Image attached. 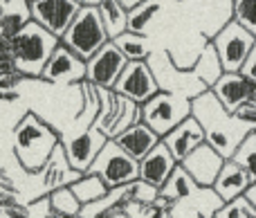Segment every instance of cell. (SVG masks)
<instances>
[{
	"label": "cell",
	"mask_w": 256,
	"mask_h": 218,
	"mask_svg": "<svg viewBox=\"0 0 256 218\" xmlns=\"http://www.w3.org/2000/svg\"><path fill=\"white\" fill-rule=\"evenodd\" d=\"M108 40L110 38H108L106 27H104L99 7H88V4H81L72 25L61 36V43L84 61H88L92 54H97Z\"/></svg>",
	"instance_id": "277c9868"
},
{
	"label": "cell",
	"mask_w": 256,
	"mask_h": 218,
	"mask_svg": "<svg viewBox=\"0 0 256 218\" xmlns=\"http://www.w3.org/2000/svg\"><path fill=\"white\" fill-rule=\"evenodd\" d=\"M88 68H86V81H90L92 86L97 88H106V90H112L117 84V79L122 76L124 72L128 58L120 52L112 40H108L97 54L88 58Z\"/></svg>",
	"instance_id": "8fae6325"
},
{
	"label": "cell",
	"mask_w": 256,
	"mask_h": 218,
	"mask_svg": "<svg viewBox=\"0 0 256 218\" xmlns=\"http://www.w3.org/2000/svg\"><path fill=\"white\" fill-rule=\"evenodd\" d=\"M32 22L30 0H2L0 2V36L12 38Z\"/></svg>",
	"instance_id": "44dd1931"
},
{
	"label": "cell",
	"mask_w": 256,
	"mask_h": 218,
	"mask_svg": "<svg viewBox=\"0 0 256 218\" xmlns=\"http://www.w3.org/2000/svg\"><path fill=\"white\" fill-rule=\"evenodd\" d=\"M191 102L194 99L184 97V94L160 90L146 104H142V122L150 130H155L160 138H164L176 126H180L186 117H191Z\"/></svg>",
	"instance_id": "5b68a950"
},
{
	"label": "cell",
	"mask_w": 256,
	"mask_h": 218,
	"mask_svg": "<svg viewBox=\"0 0 256 218\" xmlns=\"http://www.w3.org/2000/svg\"><path fill=\"white\" fill-rule=\"evenodd\" d=\"M230 2H234V0H230Z\"/></svg>",
	"instance_id": "60d3db41"
},
{
	"label": "cell",
	"mask_w": 256,
	"mask_h": 218,
	"mask_svg": "<svg viewBox=\"0 0 256 218\" xmlns=\"http://www.w3.org/2000/svg\"><path fill=\"white\" fill-rule=\"evenodd\" d=\"M0 218H30V214H16V216H0Z\"/></svg>",
	"instance_id": "ab89813d"
},
{
	"label": "cell",
	"mask_w": 256,
	"mask_h": 218,
	"mask_svg": "<svg viewBox=\"0 0 256 218\" xmlns=\"http://www.w3.org/2000/svg\"><path fill=\"white\" fill-rule=\"evenodd\" d=\"M222 164H225V158H222L214 146H209L207 142L200 144L196 151H191L189 156L180 162V166L194 178V182L198 184V187H204V189L214 187Z\"/></svg>",
	"instance_id": "5bb4252c"
},
{
	"label": "cell",
	"mask_w": 256,
	"mask_h": 218,
	"mask_svg": "<svg viewBox=\"0 0 256 218\" xmlns=\"http://www.w3.org/2000/svg\"><path fill=\"white\" fill-rule=\"evenodd\" d=\"M70 189L74 192V196L79 198L81 205H90V202L99 200V198H104L108 192H110V189H108V184L104 182L102 176L92 174V171L81 174L79 178L70 184Z\"/></svg>",
	"instance_id": "cb8c5ba5"
},
{
	"label": "cell",
	"mask_w": 256,
	"mask_h": 218,
	"mask_svg": "<svg viewBox=\"0 0 256 218\" xmlns=\"http://www.w3.org/2000/svg\"><path fill=\"white\" fill-rule=\"evenodd\" d=\"M115 142L124 148L128 156L135 158V160L140 162L142 158L148 156V153L162 142V138H160L155 130H150L144 122H137V124H132L130 128H126L124 133L117 135Z\"/></svg>",
	"instance_id": "d6986e66"
},
{
	"label": "cell",
	"mask_w": 256,
	"mask_h": 218,
	"mask_svg": "<svg viewBox=\"0 0 256 218\" xmlns=\"http://www.w3.org/2000/svg\"><path fill=\"white\" fill-rule=\"evenodd\" d=\"M240 74H245V76H248V79L256 86V45H254L252 52H250L248 61H245L243 68H240Z\"/></svg>",
	"instance_id": "8d00e7d4"
},
{
	"label": "cell",
	"mask_w": 256,
	"mask_h": 218,
	"mask_svg": "<svg viewBox=\"0 0 256 218\" xmlns=\"http://www.w3.org/2000/svg\"><path fill=\"white\" fill-rule=\"evenodd\" d=\"M209 40L216 48L225 72H240L243 63L248 61L250 52L256 45V36L250 34L245 27H240L234 18L227 20Z\"/></svg>",
	"instance_id": "ba28073f"
},
{
	"label": "cell",
	"mask_w": 256,
	"mask_h": 218,
	"mask_svg": "<svg viewBox=\"0 0 256 218\" xmlns=\"http://www.w3.org/2000/svg\"><path fill=\"white\" fill-rule=\"evenodd\" d=\"M99 14H102L104 27H106L110 40L117 38L120 34H124V32H128V12L117 0H104L99 4Z\"/></svg>",
	"instance_id": "4316f807"
},
{
	"label": "cell",
	"mask_w": 256,
	"mask_h": 218,
	"mask_svg": "<svg viewBox=\"0 0 256 218\" xmlns=\"http://www.w3.org/2000/svg\"><path fill=\"white\" fill-rule=\"evenodd\" d=\"M216 99L230 112H236L240 106L256 99V86L240 72H222V76L212 88Z\"/></svg>",
	"instance_id": "9a60e30c"
},
{
	"label": "cell",
	"mask_w": 256,
	"mask_h": 218,
	"mask_svg": "<svg viewBox=\"0 0 256 218\" xmlns=\"http://www.w3.org/2000/svg\"><path fill=\"white\" fill-rule=\"evenodd\" d=\"M232 160L238 162V164L250 174L252 182H256V133L254 130L243 140V144L238 146V151L234 153Z\"/></svg>",
	"instance_id": "f546056e"
},
{
	"label": "cell",
	"mask_w": 256,
	"mask_h": 218,
	"mask_svg": "<svg viewBox=\"0 0 256 218\" xmlns=\"http://www.w3.org/2000/svg\"><path fill=\"white\" fill-rule=\"evenodd\" d=\"M48 200H50V210H52V216L56 218H79L81 214V202L79 198L74 196V192L68 187H58L54 192L48 194Z\"/></svg>",
	"instance_id": "484cf974"
},
{
	"label": "cell",
	"mask_w": 256,
	"mask_h": 218,
	"mask_svg": "<svg viewBox=\"0 0 256 218\" xmlns=\"http://www.w3.org/2000/svg\"><path fill=\"white\" fill-rule=\"evenodd\" d=\"M191 70H194V74L198 76L209 90H212L214 86H216V81L222 76L225 70H222V63H220V58H218V52L212 45V40H207V43L202 45L200 54L196 56L194 66H191Z\"/></svg>",
	"instance_id": "7402d4cb"
},
{
	"label": "cell",
	"mask_w": 256,
	"mask_h": 218,
	"mask_svg": "<svg viewBox=\"0 0 256 218\" xmlns=\"http://www.w3.org/2000/svg\"><path fill=\"white\" fill-rule=\"evenodd\" d=\"M112 43L120 48V52L124 54L128 61H146L153 54L150 50V40L146 34H135V32H124L117 38H112Z\"/></svg>",
	"instance_id": "d4e9b609"
},
{
	"label": "cell",
	"mask_w": 256,
	"mask_h": 218,
	"mask_svg": "<svg viewBox=\"0 0 256 218\" xmlns=\"http://www.w3.org/2000/svg\"><path fill=\"white\" fill-rule=\"evenodd\" d=\"M117 2L122 4V7L126 9V12H132L135 7H140L142 2H146V0H117Z\"/></svg>",
	"instance_id": "74e56055"
},
{
	"label": "cell",
	"mask_w": 256,
	"mask_h": 218,
	"mask_svg": "<svg viewBox=\"0 0 256 218\" xmlns=\"http://www.w3.org/2000/svg\"><path fill=\"white\" fill-rule=\"evenodd\" d=\"M164 2H166V0H146V2H142L140 7H135L132 12H128V32L146 34L148 25L160 14V9L164 7Z\"/></svg>",
	"instance_id": "83f0119b"
},
{
	"label": "cell",
	"mask_w": 256,
	"mask_h": 218,
	"mask_svg": "<svg viewBox=\"0 0 256 218\" xmlns=\"http://www.w3.org/2000/svg\"><path fill=\"white\" fill-rule=\"evenodd\" d=\"M61 40L50 34L38 22H27L16 36L9 38V52H12L14 70L20 72L25 79H40L45 63L50 61L52 52Z\"/></svg>",
	"instance_id": "3957f363"
},
{
	"label": "cell",
	"mask_w": 256,
	"mask_h": 218,
	"mask_svg": "<svg viewBox=\"0 0 256 218\" xmlns=\"http://www.w3.org/2000/svg\"><path fill=\"white\" fill-rule=\"evenodd\" d=\"M58 144L61 135L34 112H25L14 126V156L27 174H40Z\"/></svg>",
	"instance_id": "7a4b0ae2"
},
{
	"label": "cell",
	"mask_w": 256,
	"mask_h": 218,
	"mask_svg": "<svg viewBox=\"0 0 256 218\" xmlns=\"http://www.w3.org/2000/svg\"><path fill=\"white\" fill-rule=\"evenodd\" d=\"M200 189H202V187H198V184L194 182V178H191V176L186 174L180 164H178L176 171L171 174V178H168L166 182H164V187L160 189V196H164L166 200H171L173 205H176V202L196 196Z\"/></svg>",
	"instance_id": "603a6c76"
},
{
	"label": "cell",
	"mask_w": 256,
	"mask_h": 218,
	"mask_svg": "<svg viewBox=\"0 0 256 218\" xmlns=\"http://www.w3.org/2000/svg\"><path fill=\"white\" fill-rule=\"evenodd\" d=\"M162 142L166 144L171 156L176 158V162L180 164L191 151H196L200 144H204V130H202V126L198 124V120L191 115V117H186L180 126H176L168 135H164Z\"/></svg>",
	"instance_id": "2e32d148"
},
{
	"label": "cell",
	"mask_w": 256,
	"mask_h": 218,
	"mask_svg": "<svg viewBox=\"0 0 256 218\" xmlns=\"http://www.w3.org/2000/svg\"><path fill=\"white\" fill-rule=\"evenodd\" d=\"M88 171L102 176L108 189H120L140 180V162L130 158L115 140H108ZM86 171V174H88Z\"/></svg>",
	"instance_id": "52a82bcc"
},
{
	"label": "cell",
	"mask_w": 256,
	"mask_h": 218,
	"mask_svg": "<svg viewBox=\"0 0 256 218\" xmlns=\"http://www.w3.org/2000/svg\"><path fill=\"white\" fill-rule=\"evenodd\" d=\"M54 218H56V216H54Z\"/></svg>",
	"instance_id": "7bdbcfd3"
},
{
	"label": "cell",
	"mask_w": 256,
	"mask_h": 218,
	"mask_svg": "<svg viewBox=\"0 0 256 218\" xmlns=\"http://www.w3.org/2000/svg\"><path fill=\"white\" fill-rule=\"evenodd\" d=\"M234 115L238 117L243 124H248L250 128L256 133V99H254V102H250V104H245V106H240Z\"/></svg>",
	"instance_id": "836d02e7"
},
{
	"label": "cell",
	"mask_w": 256,
	"mask_h": 218,
	"mask_svg": "<svg viewBox=\"0 0 256 218\" xmlns=\"http://www.w3.org/2000/svg\"><path fill=\"white\" fill-rule=\"evenodd\" d=\"M112 90H115L117 94H122V97L130 99V102L142 106V104H146L153 94L160 92V86H158V79H155L153 70H150L148 61H128Z\"/></svg>",
	"instance_id": "9c48e42d"
},
{
	"label": "cell",
	"mask_w": 256,
	"mask_h": 218,
	"mask_svg": "<svg viewBox=\"0 0 256 218\" xmlns=\"http://www.w3.org/2000/svg\"><path fill=\"white\" fill-rule=\"evenodd\" d=\"M178 162L171 156V151L166 148V144L160 142L148 156H144L140 160V180L153 184L155 189H162L164 182L171 178V174L176 171Z\"/></svg>",
	"instance_id": "e0dca14e"
},
{
	"label": "cell",
	"mask_w": 256,
	"mask_h": 218,
	"mask_svg": "<svg viewBox=\"0 0 256 218\" xmlns=\"http://www.w3.org/2000/svg\"><path fill=\"white\" fill-rule=\"evenodd\" d=\"M232 18L240 27L256 36V0H234L232 2Z\"/></svg>",
	"instance_id": "4dcf8cb0"
},
{
	"label": "cell",
	"mask_w": 256,
	"mask_h": 218,
	"mask_svg": "<svg viewBox=\"0 0 256 218\" xmlns=\"http://www.w3.org/2000/svg\"><path fill=\"white\" fill-rule=\"evenodd\" d=\"M254 218H256V216H254Z\"/></svg>",
	"instance_id": "ee69618b"
},
{
	"label": "cell",
	"mask_w": 256,
	"mask_h": 218,
	"mask_svg": "<svg viewBox=\"0 0 256 218\" xmlns=\"http://www.w3.org/2000/svg\"><path fill=\"white\" fill-rule=\"evenodd\" d=\"M27 214H30V218H54L52 210H50L48 196H43V198H38L36 202H32V205L27 207Z\"/></svg>",
	"instance_id": "e575fe53"
},
{
	"label": "cell",
	"mask_w": 256,
	"mask_h": 218,
	"mask_svg": "<svg viewBox=\"0 0 256 218\" xmlns=\"http://www.w3.org/2000/svg\"><path fill=\"white\" fill-rule=\"evenodd\" d=\"M106 142H108L106 135L90 124L88 128L76 133L74 138L61 140V146H63V153H66L72 169L79 171V174H86V171L92 166V162L97 160L99 151L104 148Z\"/></svg>",
	"instance_id": "7c38bea8"
},
{
	"label": "cell",
	"mask_w": 256,
	"mask_h": 218,
	"mask_svg": "<svg viewBox=\"0 0 256 218\" xmlns=\"http://www.w3.org/2000/svg\"><path fill=\"white\" fill-rule=\"evenodd\" d=\"M86 68H88V63L84 58L76 56L63 43H58L50 61L45 63L40 79L48 84H81V81H86Z\"/></svg>",
	"instance_id": "4fadbf2b"
},
{
	"label": "cell",
	"mask_w": 256,
	"mask_h": 218,
	"mask_svg": "<svg viewBox=\"0 0 256 218\" xmlns=\"http://www.w3.org/2000/svg\"><path fill=\"white\" fill-rule=\"evenodd\" d=\"M191 115L198 120L204 130V142L214 146L225 160H232L243 140L252 133L248 124L238 120L234 112H230L212 90L202 92L191 102Z\"/></svg>",
	"instance_id": "6da1fadb"
},
{
	"label": "cell",
	"mask_w": 256,
	"mask_h": 218,
	"mask_svg": "<svg viewBox=\"0 0 256 218\" xmlns=\"http://www.w3.org/2000/svg\"><path fill=\"white\" fill-rule=\"evenodd\" d=\"M43 189H45V196H48L50 192H54V189L58 187H68V184H72L76 178H79V171H74L70 166V162H68L66 153H63V146L58 144L56 151L52 153V158L48 160V164L43 166Z\"/></svg>",
	"instance_id": "ffe728a7"
},
{
	"label": "cell",
	"mask_w": 256,
	"mask_h": 218,
	"mask_svg": "<svg viewBox=\"0 0 256 218\" xmlns=\"http://www.w3.org/2000/svg\"><path fill=\"white\" fill-rule=\"evenodd\" d=\"M25 79L20 72H7V74H0V97H7V99H14L16 97V88L18 84Z\"/></svg>",
	"instance_id": "d6a6232c"
},
{
	"label": "cell",
	"mask_w": 256,
	"mask_h": 218,
	"mask_svg": "<svg viewBox=\"0 0 256 218\" xmlns=\"http://www.w3.org/2000/svg\"><path fill=\"white\" fill-rule=\"evenodd\" d=\"M146 61H148L155 79H158L160 90H164V92H176V94H184V97H189V99H196L209 90L207 86L194 74L191 68L184 70V68L178 66V63L173 61L171 52H166V50L153 52Z\"/></svg>",
	"instance_id": "8992f818"
},
{
	"label": "cell",
	"mask_w": 256,
	"mask_h": 218,
	"mask_svg": "<svg viewBox=\"0 0 256 218\" xmlns=\"http://www.w3.org/2000/svg\"><path fill=\"white\" fill-rule=\"evenodd\" d=\"M14 72V63H12V52H9V38L0 36V74Z\"/></svg>",
	"instance_id": "d590c367"
},
{
	"label": "cell",
	"mask_w": 256,
	"mask_h": 218,
	"mask_svg": "<svg viewBox=\"0 0 256 218\" xmlns=\"http://www.w3.org/2000/svg\"><path fill=\"white\" fill-rule=\"evenodd\" d=\"M245 198H248V200H250V205H252L254 210H256V182L250 184V189H248V192H245Z\"/></svg>",
	"instance_id": "f35d334b"
},
{
	"label": "cell",
	"mask_w": 256,
	"mask_h": 218,
	"mask_svg": "<svg viewBox=\"0 0 256 218\" xmlns=\"http://www.w3.org/2000/svg\"><path fill=\"white\" fill-rule=\"evenodd\" d=\"M137 122H142V106L135 102H130V99L122 97L120 115H117V120L112 122L110 130H108V140H115L117 135L124 133L126 128H130V126L137 124Z\"/></svg>",
	"instance_id": "f1b7e54d"
},
{
	"label": "cell",
	"mask_w": 256,
	"mask_h": 218,
	"mask_svg": "<svg viewBox=\"0 0 256 218\" xmlns=\"http://www.w3.org/2000/svg\"><path fill=\"white\" fill-rule=\"evenodd\" d=\"M250 184H252V178H250L248 171L236 160H225V164H222L220 174H218L212 189L216 192V196L220 198L222 202H230L238 196H245Z\"/></svg>",
	"instance_id": "ac0fdd59"
},
{
	"label": "cell",
	"mask_w": 256,
	"mask_h": 218,
	"mask_svg": "<svg viewBox=\"0 0 256 218\" xmlns=\"http://www.w3.org/2000/svg\"><path fill=\"white\" fill-rule=\"evenodd\" d=\"M254 216H256V210L250 205V200L245 196H238L234 200L225 202L216 212V218H254Z\"/></svg>",
	"instance_id": "1f68e13d"
},
{
	"label": "cell",
	"mask_w": 256,
	"mask_h": 218,
	"mask_svg": "<svg viewBox=\"0 0 256 218\" xmlns=\"http://www.w3.org/2000/svg\"><path fill=\"white\" fill-rule=\"evenodd\" d=\"M32 20L54 34L58 40L81 9V0H30Z\"/></svg>",
	"instance_id": "30bf717a"
},
{
	"label": "cell",
	"mask_w": 256,
	"mask_h": 218,
	"mask_svg": "<svg viewBox=\"0 0 256 218\" xmlns=\"http://www.w3.org/2000/svg\"><path fill=\"white\" fill-rule=\"evenodd\" d=\"M173 2H178V0H173Z\"/></svg>",
	"instance_id": "b9f144b4"
}]
</instances>
